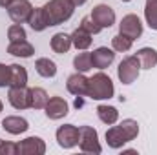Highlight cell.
<instances>
[{"label": "cell", "mask_w": 157, "mask_h": 155, "mask_svg": "<svg viewBox=\"0 0 157 155\" xmlns=\"http://www.w3.org/2000/svg\"><path fill=\"white\" fill-rule=\"evenodd\" d=\"M113 93H115L113 82L106 73L99 71L91 78H88V95L86 97H90L93 100H106V99H112Z\"/></svg>", "instance_id": "cell-3"}, {"label": "cell", "mask_w": 157, "mask_h": 155, "mask_svg": "<svg viewBox=\"0 0 157 155\" xmlns=\"http://www.w3.org/2000/svg\"><path fill=\"white\" fill-rule=\"evenodd\" d=\"M90 17H91L102 29H104V28H112V26L115 24V11H113L110 6H106V4H97V6L91 9Z\"/></svg>", "instance_id": "cell-10"}, {"label": "cell", "mask_w": 157, "mask_h": 155, "mask_svg": "<svg viewBox=\"0 0 157 155\" xmlns=\"http://www.w3.org/2000/svg\"><path fill=\"white\" fill-rule=\"evenodd\" d=\"M91 37H93V35H90V33L84 31L82 28H77V29L71 33V44H73L77 49H80V51H86V49L91 46V42H93Z\"/></svg>", "instance_id": "cell-21"}, {"label": "cell", "mask_w": 157, "mask_h": 155, "mask_svg": "<svg viewBox=\"0 0 157 155\" xmlns=\"http://www.w3.org/2000/svg\"><path fill=\"white\" fill-rule=\"evenodd\" d=\"M9 2H11V0H0V7H7Z\"/></svg>", "instance_id": "cell-33"}, {"label": "cell", "mask_w": 157, "mask_h": 155, "mask_svg": "<svg viewBox=\"0 0 157 155\" xmlns=\"http://www.w3.org/2000/svg\"><path fill=\"white\" fill-rule=\"evenodd\" d=\"M6 9H7L9 18L15 24H24V22L29 20L31 11H33V6H31L29 0H11Z\"/></svg>", "instance_id": "cell-6"}, {"label": "cell", "mask_w": 157, "mask_h": 155, "mask_svg": "<svg viewBox=\"0 0 157 155\" xmlns=\"http://www.w3.org/2000/svg\"><path fill=\"white\" fill-rule=\"evenodd\" d=\"M135 57L139 59L143 70H152L157 66V51L154 47H141L135 53Z\"/></svg>", "instance_id": "cell-19"}, {"label": "cell", "mask_w": 157, "mask_h": 155, "mask_svg": "<svg viewBox=\"0 0 157 155\" xmlns=\"http://www.w3.org/2000/svg\"><path fill=\"white\" fill-rule=\"evenodd\" d=\"M9 86V66L0 62V88Z\"/></svg>", "instance_id": "cell-31"}, {"label": "cell", "mask_w": 157, "mask_h": 155, "mask_svg": "<svg viewBox=\"0 0 157 155\" xmlns=\"http://www.w3.org/2000/svg\"><path fill=\"white\" fill-rule=\"evenodd\" d=\"M121 2H132V0H121Z\"/></svg>", "instance_id": "cell-35"}, {"label": "cell", "mask_w": 157, "mask_h": 155, "mask_svg": "<svg viewBox=\"0 0 157 155\" xmlns=\"http://www.w3.org/2000/svg\"><path fill=\"white\" fill-rule=\"evenodd\" d=\"M78 146L84 153H101L102 146L99 142V133L91 126H80L78 128Z\"/></svg>", "instance_id": "cell-4"}, {"label": "cell", "mask_w": 157, "mask_h": 155, "mask_svg": "<svg viewBox=\"0 0 157 155\" xmlns=\"http://www.w3.org/2000/svg\"><path fill=\"white\" fill-rule=\"evenodd\" d=\"M2 110H4V104H2V100H0V112H2Z\"/></svg>", "instance_id": "cell-34"}, {"label": "cell", "mask_w": 157, "mask_h": 155, "mask_svg": "<svg viewBox=\"0 0 157 155\" xmlns=\"http://www.w3.org/2000/svg\"><path fill=\"white\" fill-rule=\"evenodd\" d=\"M137 135H139V124H137V120H133V119H124V120H122L121 124H117V126L112 124V128L106 131V142H108L110 148L119 150V148H122L126 142L133 141Z\"/></svg>", "instance_id": "cell-1"}, {"label": "cell", "mask_w": 157, "mask_h": 155, "mask_svg": "<svg viewBox=\"0 0 157 155\" xmlns=\"http://www.w3.org/2000/svg\"><path fill=\"white\" fill-rule=\"evenodd\" d=\"M66 88L75 97H86L88 95V78L84 77V73L77 71V73H73V75L68 77Z\"/></svg>", "instance_id": "cell-13"}, {"label": "cell", "mask_w": 157, "mask_h": 155, "mask_svg": "<svg viewBox=\"0 0 157 155\" xmlns=\"http://www.w3.org/2000/svg\"><path fill=\"white\" fill-rule=\"evenodd\" d=\"M57 142L60 148L70 150L78 144V128L73 124H64L57 130Z\"/></svg>", "instance_id": "cell-8"}, {"label": "cell", "mask_w": 157, "mask_h": 155, "mask_svg": "<svg viewBox=\"0 0 157 155\" xmlns=\"http://www.w3.org/2000/svg\"><path fill=\"white\" fill-rule=\"evenodd\" d=\"M7 39L9 42H17V40H26V29L22 28V24H13V26H9V29H7Z\"/></svg>", "instance_id": "cell-28"}, {"label": "cell", "mask_w": 157, "mask_h": 155, "mask_svg": "<svg viewBox=\"0 0 157 155\" xmlns=\"http://www.w3.org/2000/svg\"><path fill=\"white\" fill-rule=\"evenodd\" d=\"M97 117L101 119V122H104V124L112 126V124H115V122H117L119 112H117V108H113V106L101 104V106H97Z\"/></svg>", "instance_id": "cell-22"}, {"label": "cell", "mask_w": 157, "mask_h": 155, "mask_svg": "<svg viewBox=\"0 0 157 155\" xmlns=\"http://www.w3.org/2000/svg\"><path fill=\"white\" fill-rule=\"evenodd\" d=\"M49 97L46 93V89L42 88H31V102H29V108L33 110H44L46 104H48Z\"/></svg>", "instance_id": "cell-24"}, {"label": "cell", "mask_w": 157, "mask_h": 155, "mask_svg": "<svg viewBox=\"0 0 157 155\" xmlns=\"http://www.w3.org/2000/svg\"><path fill=\"white\" fill-rule=\"evenodd\" d=\"M7 100L15 110H28L31 102V88H9Z\"/></svg>", "instance_id": "cell-9"}, {"label": "cell", "mask_w": 157, "mask_h": 155, "mask_svg": "<svg viewBox=\"0 0 157 155\" xmlns=\"http://www.w3.org/2000/svg\"><path fill=\"white\" fill-rule=\"evenodd\" d=\"M48 26H60L73 17L75 4L71 0H49L42 6Z\"/></svg>", "instance_id": "cell-2"}, {"label": "cell", "mask_w": 157, "mask_h": 155, "mask_svg": "<svg viewBox=\"0 0 157 155\" xmlns=\"http://www.w3.org/2000/svg\"><path fill=\"white\" fill-rule=\"evenodd\" d=\"M115 60V51L113 49H108V47H97L93 53H91V62H93V68L97 70H106L112 66V62Z\"/></svg>", "instance_id": "cell-14"}, {"label": "cell", "mask_w": 157, "mask_h": 155, "mask_svg": "<svg viewBox=\"0 0 157 155\" xmlns=\"http://www.w3.org/2000/svg\"><path fill=\"white\" fill-rule=\"evenodd\" d=\"M7 53L13 57H20V59H29L35 53V47L28 42V40H17V42H9L7 46Z\"/></svg>", "instance_id": "cell-16"}, {"label": "cell", "mask_w": 157, "mask_h": 155, "mask_svg": "<svg viewBox=\"0 0 157 155\" xmlns=\"http://www.w3.org/2000/svg\"><path fill=\"white\" fill-rule=\"evenodd\" d=\"M78 28H82V29H84V31H88L90 35H97V33H101V29H102V28H101V26H99L91 17H90V15H88V17H84V18L80 20V26H78Z\"/></svg>", "instance_id": "cell-29"}, {"label": "cell", "mask_w": 157, "mask_h": 155, "mask_svg": "<svg viewBox=\"0 0 157 155\" xmlns=\"http://www.w3.org/2000/svg\"><path fill=\"white\" fill-rule=\"evenodd\" d=\"M139 71H141V62L135 55H132V57H126L121 60L117 68V77L122 84H132L137 80Z\"/></svg>", "instance_id": "cell-5"}, {"label": "cell", "mask_w": 157, "mask_h": 155, "mask_svg": "<svg viewBox=\"0 0 157 155\" xmlns=\"http://www.w3.org/2000/svg\"><path fill=\"white\" fill-rule=\"evenodd\" d=\"M44 110H46V117L51 120H60L70 113V106L62 97H49Z\"/></svg>", "instance_id": "cell-11"}, {"label": "cell", "mask_w": 157, "mask_h": 155, "mask_svg": "<svg viewBox=\"0 0 157 155\" xmlns=\"http://www.w3.org/2000/svg\"><path fill=\"white\" fill-rule=\"evenodd\" d=\"M28 24L31 26L33 31H44L46 28H49L42 7H35V9L31 11V17H29V20H28Z\"/></svg>", "instance_id": "cell-23"}, {"label": "cell", "mask_w": 157, "mask_h": 155, "mask_svg": "<svg viewBox=\"0 0 157 155\" xmlns=\"http://www.w3.org/2000/svg\"><path fill=\"white\" fill-rule=\"evenodd\" d=\"M51 49L57 53V55H64L70 51V47L73 46L71 44V35H66V33H55L51 37V42H49Z\"/></svg>", "instance_id": "cell-18"}, {"label": "cell", "mask_w": 157, "mask_h": 155, "mask_svg": "<svg viewBox=\"0 0 157 155\" xmlns=\"http://www.w3.org/2000/svg\"><path fill=\"white\" fill-rule=\"evenodd\" d=\"M2 142H4V141H2V139H0V146H2Z\"/></svg>", "instance_id": "cell-36"}, {"label": "cell", "mask_w": 157, "mask_h": 155, "mask_svg": "<svg viewBox=\"0 0 157 155\" xmlns=\"http://www.w3.org/2000/svg\"><path fill=\"white\" fill-rule=\"evenodd\" d=\"M35 70H37V73H39L40 77H44V78H53L55 75H57V64H55L53 60L46 59V57L37 59Z\"/></svg>", "instance_id": "cell-20"}, {"label": "cell", "mask_w": 157, "mask_h": 155, "mask_svg": "<svg viewBox=\"0 0 157 155\" xmlns=\"http://www.w3.org/2000/svg\"><path fill=\"white\" fill-rule=\"evenodd\" d=\"M73 68L80 71V73H86L93 68V62H91V53H78L77 57L73 59Z\"/></svg>", "instance_id": "cell-26"}, {"label": "cell", "mask_w": 157, "mask_h": 155, "mask_svg": "<svg viewBox=\"0 0 157 155\" xmlns=\"http://www.w3.org/2000/svg\"><path fill=\"white\" fill-rule=\"evenodd\" d=\"M132 44H133V40L119 33V35H115L112 39V49L113 51H119V53H126V51L132 49Z\"/></svg>", "instance_id": "cell-27"}, {"label": "cell", "mask_w": 157, "mask_h": 155, "mask_svg": "<svg viewBox=\"0 0 157 155\" xmlns=\"http://www.w3.org/2000/svg\"><path fill=\"white\" fill-rule=\"evenodd\" d=\"M18 153L22 155H44L46 153V142L40 137H28L18 142Z\"/></svg>", "instance_id": "cell-12"}, {"label": "cell", "mask_w": 157, "mask_h": 155, "mask_svg": "<svg viewBox=\"0 0 157 155\" xmlns=\"http://www.w3.org/2000/svg\"><path fill=\"white\" fill-rule=\"evenodd\" d=\"M28 84V71L20 64L9 66V88H24Z\"/></svg>", "instance_id": "cell-17"}, {"label": "cell", "mask_w": 157, "mask_h": 155, "mask_svg": "<svg viewBox=\"0 0 157 155\" xmlns=\"http://www.w3.org/2000/svg\"><path fill=\"white\" fill-rule=\"evenodd\" d=\"M119 33L124 35V37H128V39H132V40L139 39L143 35V22L139 20L137 15L130 13V15L122 17L121 24H119Z\"/></svg>", "instance_id": "cell-7"}, {"label": "cell", "mask_w": 157, "mask_h": 155, "mask_svg": "<svg viewBox=\"0 0 157 155\" xmlns=\"http://www.w3.org/2000/svg\"><path fill=\"white\" fill-rule=\"evenodd\" d=\"M18 153V144H13V142H2L0 146V155H17Z\"/></svg>", "instance_id": "cell-30"}, {"label": "cell", "mask_w": 157, "mask_h": 155, "mask_svg": "<svg viewBox=\"0 0 157 155\" xmlns=\"http://www.w3.org/2000/svg\"><path fill=\"white\" fill-rule=\"evenodd\" d=\"M2 128L11 133V135H20V133H26L29 130V124L26 119L22 117H17V115H11V117H6L2 120Z\"/></svg>", "instance_id": "cell-15"}, {"label": "cell", "mask_w": 157, "mask_h": 155, "mask_svg": "<svg viewBox=\"0 0 157 155\" xmlns=\"http://www.w3.org/2000/svg\"><path fill=\"white\" fill-rule=\"evenodd\" d=\"M144 18L150 29L157 31V0H146L144 4Z\"/></svg>", "instance_id": "cell-25"}, {"label": "cell", "mask_w": 157, "mask_h": 155, "mask_svg": "<svg viewBox=\"0 0 157 155\" xmlns=\"http://www.w3.org/2000/svg\"><path fill=\"white\" fill-rule=\"evenodd\" d=\"M71 2H73L75 6H84V4H86L88 0H71Z\"/></svg>", "instance_id": "cell-32"}]
</instances>
